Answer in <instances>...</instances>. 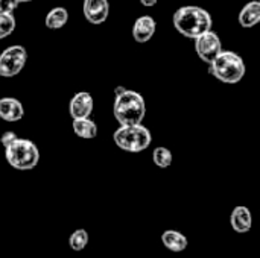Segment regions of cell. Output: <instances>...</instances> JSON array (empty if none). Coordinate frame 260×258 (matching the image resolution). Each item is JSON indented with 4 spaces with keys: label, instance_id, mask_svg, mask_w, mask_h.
Wrapping results in <instances>:
<instances>
[{
    "label": "cell",
    "instance_id": "30bf717a",
    "mask_svg": "<svg viewBox=\"0 0 260 258\" xmlns=\"http://www.w3.org/2000/svg\"><path fill=\"white\" fill-rule=\"evenodd\" d=\"M157 29V23L151 15H142L134 21L133 26V38L137 43H148Z\"/></svg>",
    "mask_w": 260,
    "mask_h": 258
},
{
    "label": "cell",
    "instance_id": "4fadbf2b",
    "mask_svg": "<svg viewBox=\"0 0 260 258\" xmlns=\"http://www.w3.org/2000/svg\"><path fill=\"white\" fill-rule=\"evenodd\" d=\"M161 242H163V246L166 249H169L171 252H183L189 246L187 237L178 231H174V230L165 231L161 234Z\"/></svg>",
    "mask_w": 260,
    "mask_h": 258
},
{
    "label": "cell",
    "instance_id": "8992f818",
    "mask_svg": "<svg viewBox=\"0 0 260 258\" xmlns=\"http://www.w3.org/2000/svg\"><path fill=\"white\" fill-rule=\"evenodd\" d=\"M27 59V52L23 46L14 44L6 47L0 53V76L2 78H14L17 76Z\"/></svg>",
    "mask_w": 260,
    "mask_h": 258
},
{
    "label": "cell",
    "instance_id": "6da1fadb",
    "mask_svg": "<svg viewBox=\"0 0 260 258\" xmlns=\"http://www.w3.org/2000/svg\"><path fill=\"white\" fill-rule=\"evenodd\" d=\"M175 29L187 38H197L201 33L207 32L213 26L212 15L200 6H181L174 14Z\"/></svg>",
    "mask_w": 260,
    "mask_h": 258
},
{
    "label": "cell",
    "instance_id": "ffe728a7",
    "mask_svg": "<svg viewBox=\"0 0 260 258\" xmlns=\"http://www.w3.org/2000/svg\"><path fill=\"white\" fill-rule=\"evenodd\" d=\"M18 6L17 0H0V14H12Z\"/></svg>",
    "mask_w": 260,
    "mask_h": 258
},
{
    "label": "cell",
    "instance_id": "3957f363",
    "mask_svg": "<svg viewBox=\"0 0 260 258\" xmlns=\"http://www.w3.org/2000/svg\"><path fill=\"white\" fill-rule=\"evenodd\" d=\"M209 65L210 75L225 84H238L245 75L244 59L232 50H221Z\"/></svg>",
    "mask_w": 260,
    "mask_h": 258
},
{
    "label": "cell",
    "instance_id": "603a6c76",
    "mask_svg": "<svg viewBox=\"0 0 260 258\" xmlns=\"http://www.w3.org/2000/svg\"><path fill=\"white\" fill-rule=\"evenodd\" d=\"M126 88L125 87H122V85H119V87H116V90H114V96H117V94H120V93H123Z\"/></svg>",
    "mask_w": 260,
    "mask_h": 258
},
{
    "label": "cell",
    "instance_id": "ac0fdd59",
    "mask_svg": "<svg viewBox=\"0 0 260 258\" xmlns=\"http://www.w3.org/2000/svg\"><path fill=\"white\" fill-rule=\"evenodd\" d=\"M69 243H70V248H72L73 251H76V252L82 251V249L87 246V243H88V233H87L85 230H76V231L70 236Z\"/></svg>",
    "mask_w": 260,
    "mask_h": 258
},
{
    "label": "cell",
    "instance_id": "5b68a950",
    "mask_svg": "<svg viewBox=\"0 0 260 258\" xmlns=\"http://www.w3.org/2000/svg\"><path fill=\"white\" fill-rule=\"evenodd\" d=\"M5 158L9 166L17 170H32L38 164L40 151L34 141L17 137L5 148Z\"/></svg>",
    "mask_w": 260,
    "mask_h": 258
},
{
    "label": "cell",
    "instance_id": "e0dca14e",
    "mask_svg": "<svg viewBox=\"0 0 260 258\" xmlns=\"http://www.w3.org/2000/svg\"><path fill=\"white\" fill-rule=\"evenodd\" d=\"M152 160L155 163V166H158L160 169H166L172 164V152L168 148H155L152 152Z\"/></svg>",
    "mask_w": 260,
    "mask_h": 258
},
{
    "label": "cell",
    "instance_id": "44dd1931",
    "mask_svg": "<svg viewBox=\"0 0 260 258\" xmlns=\"http://www.w3.org/2000/svg\"><path fill=\"white\" fill-rule=\"evenodd\" d=\"M15 138H17V134H15L14 131H6V132H3V134H2L0 143L6 148V146H9Z\"/></svg>",
    "mask_w": 260,
    "mask_h": 258
},
{
    "label": "cell",
    "instance_id": "7a4b0ae2",
    "mask_svg": "<svg viewBox=\"0 0 260 258\" xmlns=\"http://www.w3.org/2000/svg\"><path fill=\"white\" fill-rule=\"evenodd\" d=\"M114 97L113 114L120 125H139L143 122L146 105L142 94L133 90H125Z\"/></svg>",
    "mask_w": 260,
    "mask_h": 258
},
{
    "label": "cell",
    "instance_id": "5bb4252c",
    "mask_svg": "<svg viewBox=\"0 0 260 258\" xmlns=\"http://www.w3.org/2000/svg\"><path fill=\"white\" fill-rule=\"evenodd\" d=\"M260 21V2L259 0H253L248 2L239 12V23L242 27L248 29L256 26Z\"/></svg>",
    "mask_w": 260,
    "mask_h": 258
},
{
    "label": "cell",
    "instance_id": "7c38bea8",
    "mask_svg": "<svg viewBox=\"0 0 260 258\" xmlns=\"http://www.w3.org/2000/svg\"><path fill=\"white\" fill-rule=\"evenodd\" d=\"M230 224H232V228L239 233V234H244V233H248L251 230V225H253V217H251V211L247 208V207H236L233 211H232V216H230Z\"/></svg>",
    "mask_w": 260,
    "mask_h": 258
},
{
    "label": "cell",
    "instance_id": "9c48e42d",
    "mask_svg": "<svg viewBox=\"0 0 260 258\" xmlns=\"http://www.w3.org/2000/svg\"><path fill=\"white\" fill-rule=\"evenodd\" d=\"M93 106H94V103H93L91 94L87 91H79L70 99L69 111H70V116L73 120L75 119H85V117L91 116Z\"/></svg>",
    "mask_w": 260,
    "mask_h": 258
},
{
    "label": "cell",
    "instance_id": "52a82bcc",
    "mask_svg": "<svg viewBox=\"0 0 260 258\" xmlns=\"http://www.w3.org/2000/svg\"><path fill=\"white\" fill-rule=\"evenodd\" d=\"M195 50H197V55L206 64H210L222 50V43H221L219 35L213 32L212 29L201 33L200 36L195 38Z\"/></svg>",
    "mask_w": 260,
    "mask_h": 258
},
{
    "label": "cell",
    "instance_id": "cb8c5ba5",
    "mask_svg": "<svg viewBox=\"0 0 260 258\" xmlns=\"http://www.w3.org/2000/svg\"><path fill=\"white\" fill-rule=\"evenodd\" d=\"M18 3H27V2H32V0H17Z\"/></svg>",
    "mask_w": 260,
    "mask_h": 258
},
{
    "label": "cell",
    "instance_id": "9a60e30c",
    "mask_svg": "<svg viewBox=\"0 0 260 258\" xmlns=\"http://www.w3.org/2000/svg\"><path fill=\"white\" fill-rule=\"evenodd\" d=\"M72 126H73L75 135H78L79 138L91 140V138H96V135H98V125L90 117L75 119L73 123H72Z\"/></svg>",
    "mask_w": 260,
    "mask_h": 258
},
{
    "label": "cell",
    "instance_id": "8fae6325",
    "mask_svg": "<svg viewBox=\"0 0 260 258\" xmlns=\"http://www.w3.org/2000/svg\"><path fill=\"white\" fill-rule=\"evenodd\" d=\"M24 116V108L20 100L15 97H2L0 99V119L9 123L21 120Z\"/></svg>",
    "mask_w": 260,
    "mask_h": 258
},
{
    "label": "cell",
    "instance_id": "7402d4cb",
    "mask_svg": "<svg viewBox=\"0 0 260 258\" xmlns=\"http://www.w3.org/2000/svg\"><path fill=\"white\" fill-rule=\"evenodd\" d=\"M158 0H140V3L146 8H151V6H155Z\"/></svg>",
    "mask_w": 260,
    "mask_h": 258
},
{
    "label": "cell",
    "instance_id": "d6986e66",
    "mask_svg": "<svg viewBox=\"0 0 260 258\" xmlns=\"http://www.w3.org/2000/svg\"><path fill=\"white\" fill-rule=\"evenodd\" d=\"M15 29V18L12 14H0V40L9 36Z\"/></svg>",
    "mask_w": 260,
    "mask_h": 258
},
{
    "label": "cell",
    "instance_id": "2e32d148",
    "mask_svg": "<svg viewBox=\"0 0 260 258\" xmlns=\"http://www.w3.org/2000/svg\"><path fill=\"white\" fill-rule=\"evenodd\" d=\"M67 21H69V11L62 6H56V8L50 9L46 15V20H44L46 27L53 29V30L64 27Z\"/></svg>",
    "mask_w": 260,
    "mask_h": 258
},
{
    "label": "cell",
    "instance_id": "277c9868",
    "mask_svg": "<svg viewBox=\"0 0 260 258\" xmlns=\"http://www.w3.org/2000/svg\"><path fill=\"white\" fill-rule=\"evenodd\" d=\"M113 140L116 146L125 152L137 154L146 151L152 143V135L148 128L142 123L139 125H120L114 134Z\"/></svg>",
    "mask_w": 260,
    "mask_h": 258
},
{
    "label": "cell",
    "instance_id": "ba28073f",
    "mask_svg": "<svg viewBox=\"0 0 260 258\" xmlns=\"http://www.w3.org/2000/svg\"><path fill=\"white\" fill-rule=\"evenodd\" d=\"M82 12L91 24H102L110 14L108 0H84Z\"/></svg>",
    "mask_w": 260,
    "mask_h": 258
}]
</instances>
